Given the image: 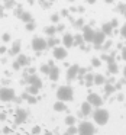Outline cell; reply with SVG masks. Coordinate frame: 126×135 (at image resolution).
Here are the masks:
<instances>
[{
  "mask_svg": "<svg viewBox=\"0 0 126 135\" xmlns=\"http://www.w3.org/2000/svg\"><path fill=\"white\" fill-rule=\"evenodd\" d=\"M110 45H112V42H110V41H107V42H106V44H104V48H106V50H107V48L110 47Z\"/></svg>",
  "mask_w": 126,
  "mask_h": 135,
  "instance_id": "cell-46",
  "label": "cell"
},
{
  "mask_svg": "<svg viewBox=\"0 0 126 135\" xmlns=\"http://www.w3.org/2000/svg\"><path fill=\"white\" fill-rule=\"evenodd\" d=\"M38 90H39V89L36 87V86H32V84L28 87V91H29V93H32V94H36V93H38Z\"/></svg>",
  "mask_w": 126,
  "mask_h": 135,
  "instance_id": "cell-31",
  "label": "cell"
},
{
  "mask_svg": "<svg viewBox=\"0 0 126 135\" xmlns=\"http://www.w3.org/2000/svg\"><path fill=\"white\" fill-rule=\"evenodd\" d=\"M123 76H125V79H126V67H125V70H123Z\"/></svg>",
  "mask_w": 126,
  "mask_h": 135,
  "instance_id": "cell-51",
  "label": "cell"
},
{
  "mask_svg": "<svg viewBox=\"0 0 126 135\" xmlns=\"http://www.w3.org/2000/svg\"><path fill=\"white\" fill-rule=\"evenodd\" d=\"M94 132H96L94 125L87 122V120H84L78 125V135H94Z\"/></svg>",
  "mask_w": 126,
  "mask_h": 135,
  "instance_id": "cell-3",
  "label": "cell"
},
{
  "mask_svg": "<svg viewBox=\"0 0 126 135\" xmlns=\"http://www.w3.org/2000/svg\"><path fill=\"white\" fill-rule=\"evenodd\" d=\"M62 42H64V45L67 48L73 47V45H74V36L71 35V33H65V35L62 36Z\"/></svg>",
  "mask_w": 126,
  "mask_h": 135,
  "instance_id": "cell-12",
  "label": "cell"
},
{
  "mask_svg": "<svg viewBox=\"0 0 126 135\" xmlns=\"http://www.w3.org/2000/svg\"><path fill=\"white\" fill-rule=\"evenodd\" d=\"M103 86H104V93L107 94V96H109V94H112L114 90H116V87L113 86V83H107V81H106Z\"/></svg>",
  "mask_w": 126,
  "mask_h": 135,
  "instance_id": "cell-17",
  "label": "cell"
},
{
  "mask_svg": "<svg viewBox=\"0 0 126 135\" xmlns=\"http://www.w3.org/2000/svg\"><path fill=\"white\" fill-rule=\"evenodd\" d=\"M62 135H68V134H62Z\"/></svg>",
  "mask_w": 126,
  "mask_h": 135,
  "instance_id": "cell-55",
  "label": "cell"
},
{
  "mask_svg": "<svg viewBox=\"0 0 126 135\" xmlns=\"http://www.w3.org/2000/svg\"><path fill=\"white\" fill-rule=\"evenodd\" d=\"M78 71H80V67L78 65H71L70 68H68V71H67V79L68 80H73V79H75L77 76H78Z\"/></svg>",
  "mask_w": 126,
  "mask_h": 135,
  "instance_id": "cell-10",
  "label": "cell"
},
{
  "mask_svg": "<svg viewBox=\"0 0 126 135\" xmlns=\"http://www.w3.org/2000/svg\"><path fill=\"white\" fill-rule=\"evenodd\" d=\"M107 65H109V73H110V74H116L117 71H119V67H117L116 61L107 62Z\"/></svg>",
  "mask_w": 126,
  "mask_h": 135,
  "instance_id": "cell-19",
  "label": "cell"
},
{
  "mask_svg": "<svg viewBox=\"0 0 126 135\" xmlns=\"http://www.w3.org/2000/svg\"><path fill=\"white\" fill-rule=\"evenodd\" d=\"M45 135H52V134H51V132H47V134H45Z\"/></svg>",
  "mask_w": 126,
  "mask_h": 135,
  "instance_id": "cell-53",
  "label": "cell"
},
{
  "mask_svg": "<svg viewBox=\"0 0 126 135\" xmlns=\"http://www.w3.org/2000/svg\"><path fill=\"white\" fill-rule=\"evenodd\" d=\"M73 96H74V93L70 86H61L57 90V97H58V100H62V102H70L73 99Z\"/></svg>",
  "mask_w": 126,
  "mask_h": 135,
  "instance_id": "cell-2",
  "label": "cell"
},
{
  "mask_svg": "<svg viewBox=\"0 0 126 135\" xmlns=\"http://www.w3.org/2000/svg\"><path fill=\"white\" fill-rule=\"evenodd\" d=\"M117 10H119L120 13H125L126 12V4L125 3H119L117 4Z\"/></svg>",
  "mask_w": 126,
  "mask_h": 135,
  "instance_id": "cell-32",
  "label": "cell"
},
{
  "mask_svg": "<svg viewBox=\"0 0 126 135\" xmlns=\"http://www.w3.org/2000/svg\"><path fill=\"white\" fill-rule=\"evenodd\" d=\"M94 33H96V31H93L90 26H83V36H84L85 42H93Z\"/></svg>",
  "mask_w": 126,
  "mask_h": 135,
  "instance_id": "cell-7",
  "label": "cell"
},
{
  "mask_svg": "<svg viewBox=\"0 0 126 135\" xmlns=\"http://www.w3.org/2000/svg\"><path fill=\"white\" fill-rule=\"evenodd\" d=\"M71 2H73V0H71Z\"/></svg>",
  "mask_w": 126,
  "mask_h": 135,
  "instance_id": "cell-57",
  "label": "cell"
},
{
  "mask_svg": "<svg viewBox=\"0 0 126 135\" xmlns=\"http://www.w3.org/2000/svg\"><path fill=\"white\" fill-rule=\"evenodd\" d=\"M33 132H35V134H38V132H39V128H38V126H36V128H33Z\"/></svg>",
  "mask_w": 126,
  "mask_h": 135,
  "instance_id": "cell-49",
  "label": "cell"
},
{
  "mask_svg": "<svg viewBox=\"0 0 126 135\" xmlns=\"http://www.w3.org/2000/svg\"><path fill=\"white\" fill-rule=\"evenodd\" d=\"M57 31H64V25H58V26H57Z\"/></svg>",
  "mask_w": 126,
  "mask_h": 135,
  "instance_id": "cell-45",
  "label": "cell"
},
{
  "mask_svg": "<svg viewBox=\"0 0 126 135\" xmlns=\"http://www.w3.org/2000/svg\"><path fill=\"white\" fill-rule=\"evenodd\" d=\"M67 134H68V135H75V134H78V128H75L74 125H71L70 128H68Z\"/></svg>",
  "mask_w": 126,
  "mask_h": 135,
  "instance_id": "cell-28",
  "label": "cell"
},
{
  "mask_svg": "<svg viewBox=\"0 0 126 135\" xmlns=\"http://www.w3.org/2000/svg\"><path fill=\"white\" fill-rule=\"evenodd\" d=\"M15 119H16V123H22L25 119H26V112H25L23 109H18V110H16Z\"/></svg>",
  "mask_w": 126,
  "mask_h": 135,
  "instance_id": "cell-14",
  "label": "cell"
},
{
  "mask_svg": "<svg viewBox=\"0 0 126 135\" xmlns=\"http://www.w3.org/2000/svg\"><path fill=\"white\" fill-rule=\"evenodd\" d=\"M122 58L126 61V47H125V48H122Z\"/></svg>",
  "mask_w": 126,
  "mask_h": 135,
  "instance_id": "cell-44",
  "label": "cell"
},
{
  "mask_svg": "<svg viewBox=\"0 0 126 135\" xmlns=\"http://www.w3.org/2000/svg\"><path fill=\"white\" fill-rule=\"evenodd\" d=\"M28 83H29V84H32V86H36L38 89H41V87H42V81H41V79H39L38 76H35V74H31V76L28 77Z\"/></svg>",
  "mask_w": 126,
  "mask_h": 135,
  "instance_id": "cell-11",
  "label": "cell"
},
{
  "mask_svg": "<svg viewBox=\"0 0 126 135\" xmlns=\"http://www.w3.org/2000/svg\"><path fill=\"white\" fill-rule=\"evenodd\" d=\"M16 61H18L21 65H28V64H29V58H28L26 55H23V54H21V55L18 57V60H16Z\"/></svg>",
  "mask_w": 126,
  "mask_h": 135,
  "instance_id": "cell-22",
  "label": "cell"
},
{
  "mask_svg": "<svg viewBox=\"0 0 126 135\" xmlns=\"http://www.w3.org/2000/svg\"><path fill=\"white\" fill-rule=\"evenodd\" d=\"M100 64H102V62H100L99 58H93V60H91V65H93V67H99Z\"/></svg>",
  "mask_w": 126,
  "mask_h": 135,
  "instance_id": "cell-33",
  "label": "cell"
},
{
  "mask_svg": "<svg viewBox=\"0 0 126 135\" xmlns=\"http://www.w3.org/2000/svg\"><path fill=\"white\" fill-rule=\"evenodd\" d=\"M104 2H106V3H109V4H110V3H113L114 0H104Z\"/></svg>",
  "mask_w": 126,
  "mask_h": 135,
  "instance_id": "cell-50",
  "label": "cell"
},
{
  "mask_svg": "<svg viewBox=\"0 0 126 135\" xmlns=\"http://www.w3.org/2000/svg\"><path fill=\"white\" fill-rule=\"evenodd\" d=\"M120 35H122V38L126 39V25H123V26L120 28Z\"/></svg>",
  "mask_w": 126,
  "mask_h": 135,
  "instance_id": "cell-34",
  "label": "cell"
},
{
  "mask_svg": "<svg viewBox=\"0 0 126 135\" xmlns=\"http://www.w3.org/2000/svg\"><path fill=\"white\" fill-rule=\"evenodd\" d=\"M65 123H67L68 126L74 125V123H75V118L71 116V115H70V116H67V118H65Z\"/></svg>",
  "mask_w": 126,
  "mask_h": 135,
  "instance_id": "cell-27",
  "label": "cell"
},
{
  "mask_svg": "<svg viewBox=\"0 0 126 135\" xmlns=\"http://www.w3.org/2000/svg\"><path fill=\"white\" fill-rule=\"evenodd\" d=\"M113 29H114V28L112 26V23H104V25L102 26V31H103V32H104L107 36H109V35H112V32H113Z\"/></svg>",
  "mask_w": 126,
  "mask_h": 135,
  "instance_id": "cell-20",
  "label": "cell"
},
{
  "mask_svg": "<svg viewBox=\"0 0 126 135\" xmlns=\"http://www.w3.org/2000/svg\"><path fill=\"white\" fill-rule=\"evenodd\" d=\"M104 83H106L104 76H102V74H96V76H94V84L96 86H102V84H104Z\"/></svg>",
  "mask_w": 126,
  "mask_h": 135,
  "instance_id": "cell-18",
  "label": "cell"
},
{
  "mask_svg": "<svg viewBox=\"0 0 126 135\" xmlns=\"http://www.w3.org/2000/svg\"><path fill=\"white\" fill-rule=\"evenodd\" d=\"M21 67H22V65L19 64L18 61H15V62H13V68H15V70H19V68H21Z\"/></svg>",
  "mask_w": 126,
  "mask_h": 135,
  "instance_id": "cell-42",
  "label": "cell"
},
{
  "mask_svg": "<svg viewBox=\"0 0 126 135\" xmlns=\"http://www.w3.org/2000/svg\"><path fill=\"white\" fill-rule=\"evenodd\" d=\"M12 6H15V0H7L6 7H12Z\"/></svg>",
  "mask_w": 126,
  "mask_h": 135,
  "instance_id": "cell-38",
  "label": "cell"
},
{
  "mask_svg": "<svg viewBox=\"0 0 126 135\" xmlns=\"http://www.w3.org/2000/svg\"><path fill=\"white\" fill-rule=\"evenodd\" d=\"M85 2H87V3H90V4H94V3H96V0H85Z\"/></svg>",
  "mask_w": 126,
  "mask_h": 135,
  "instance_id": "cell-47",
  "label": "cell"
},
{
  "mask_svg": "<svg viewBox=\"0 0 126 135\" xmlns=\"http://www.w3.org/2000/svg\"><path fill=\"white\" fill-rule=\"evenodd\" d=\"M15 99V90L9 87H2L0 89V100L3 102H10Z\"/></svg>",
  "mask_w": 126,
  "mask_h": 135,
  "instance_id": "cell-4",
  "label": "cell"
},
{
  "mask_svg": "<svg viewBox=\"0 0 126 135\" xmlns=\"http://www.w3.org/2000/svg\"><path fill=\"white\" fill-rule=\"evenodd\" d=\"M110 23H112V26H113V28H116L117 25H119V21H117V19H113V21H112Z\"/></svg>",
  "mask_w": 126,
  "mask_h": 135,
  "instance_id": "cell-41",
  "label": "cell"
},
{
  "mask_svg": "<svg viewBox=\"0 0 126 135\" xmlns=\"http://www.w3.org/2000/svg\"><path fill=\"white\" fill-rule=\"evenodd\" d=\"M19 18H21L23 22H26V23L28 22H32V15H31L29 12H22V15L19 16Z\"/></svg>",
  "mask_w": 126,
  "mask_h": 135,
  "instance_id": "cell-23",
  "label": "cell"
},
{
  "mask_svg": "<svg viewBox=\"0 0 126 135\" xmlns=\"http://www.w3.org/2000/svg\"><path fill=\"white\" fill-rule=\"evenodd\" d=\"M3 41H4V42L10 41V35H9V33H4V35H3Z\"/></svg>",
  "mask_w": 126,
  "mask_h": 135,
  "instance_id": "cell-43",
  "label": "cell"
},
{
  "mask_svg": "<svg viewBox=\"0 0 126 135\" xmlns=\"http://www.w3.org/2000/svg\"><path fill=\"white\" fill-rule=\"evenodd\" d=\"M54 57L57 60H64L67 57V50L64 47H54Z\"/></svg>",
  "mask_w": 126,
  "mask_h": 135,
  "instance_id": "cell-9",
  "label": "cell"
},
{
  "mask_svg": "<svg viewBox=\"0 0 126 135\" xmlns=\"http://www.w3.org/2000/svg\"><path fill=\"white\" fill-rule=\"evenodd\" d=\"M49 2H54V0H49Z\"/></svg>",
  "mask_w": 126,
  "mask_h": 135,
  "instance_id": "cell-56",
  "label": "cell"
},
{
  "mask_svg": "<svg viewBox=\"0 0 126 135\" xmlns=\"http://www.w3.org/2000/svg\"><path fill=\"white\" fill-rule=\"evenodd\" d=\"M4 51H6V48H4V47H0V54H3Z\"/></svg>",
  "mask_w": 126,
  "mask_h": 135,
  "instance_id": "cell-48",
  "label": "cell"
},
{
  "mask_svg": "<svg viewBox=\"0 0 126 135\" xmlns=\"http://www.w3.org/2000/svg\"><path fill=\"white\" fill-rule=\"evenodd\" d=\"M85 74H87V70H85V68H80L78 76H85Z\"/></svg>",
  "mask_w": 126,
  "mask_h": 135,
  "instance_id": "cell-37",
  "label": "cell"
},
{
  "mask_svg": "<svg viewBox=\"0 0 126 135\" xmlns=\"http://www.w3.org/2000/svg\"><path fill=\"white\" fill-rule=\"evenodd\" d=\"M94 84V74L87 73L85 74V86H93Z\"/></svg>",
  "mask_w": 126,
  "mask_h": 135,
  "instance_id": "cell-24",
  "label": "cell"
},
{
  "mask_svg": "<svg viewBox=\"0 0 126 135\" xmlns=\"http://www.w3.org/2000/svg\"><path fill=\"white\" fill-rule=\"evenodd\" d=\"M48 47V42L45 41L44 38H33V41H32V48L35 51H44L45 48Z\"/></svg>",
  "mask_w": 126,
  "mask_h": 135,
  "instance_id": "cell-5",
  "label": "cell"
},
{
  "mask_svg": "<svg viewBox=\"0 0 126 135\" xmlns=\"http://www.w3.org/2000/svg\"><path fill=\"white\" fill-rule=\"evenodd\" d=\"M84 36L83 35H75L74 36V44L75 45H80V47H83V44H84Z\"/></svg>",
  "mask_w": 126,
  "mask_h": 135,
  "instance_id": "cell-25",
  "label": "cell"
},
{
  "mask_svg": "<svg viewBox=\"0 0 126 135\" xmlns=\"http://www.w3.org/2000/svg\"><path fill=\"white\" fill-rule=\"evenodd\" d=\"M91 106H93V105H91L88 100H87V102H84V103L81 105V113L84 115V116H87V115L91 113Z\"/></svg>",
  "mask_w": 126,
  "mask_h": 135,
  "instance_id": "cell-15",
  "label": "cell"
},
{
  "mask_svg": "<svg viewBox=\"0 0 126 135\" xmlns=\"http://www.w3.org/2000/svg\"><path fill=\"white\" fill-rule=\"evenodd\" d=\"M28 2H29V3H31V4H32V3H33V2H35V0H28Z\"/></svg>",
  "mask_w": 126,
  "mask_h": 135,
  "instance_id": "cell-52",
  "label": "cell"
},
{
  "mask_svg": "<svg viewBox=\"0 0 126 135\" xmlns=\"http://www.w3.org/2000/svg\"><path fill=\"white\" fill-rule=\"evenodd\" d=\"M51 21H52V22H58L59 21V16L58 15H52V16H51Z\"/></svg>",
  "mask_w": 126,
  "mask_h": 135,
  "instance_id": "cell-39",
  "label": "cell"
},
{
  "mask_svg": "<svg viewBox=\"0 0 126 135\" xmlns=\"http://www.w3.org/2000/svg\"><path fill=\"white\" fill-rule=\"evenodd\" d=\"M26 99H28V102H29V103H35L36 102V97H33V96H28Z\"/></svg>",
  "mask_w": 126,
  "mask_h": 135,
  "instance_id": "cell-36",
  "label": "cell"
},
{
  "mask_svg": "<svg viewBox=\"0 0 126 135\" xmlns=\"http://www.w3.org/2000/svg\"><path fill=\"white\" fill-rule=\"evenodd\" d=\"M49 79L52 80V81H57V80L59 79V68L58 67H55V65H52L51 67V71H49Z\"/></svg>",
  "mask_w": 126,
  "mask_h": 135,
  "instance_id": "cell-13",
  "label": "cell"
},
{
  "mask_svg": "<svg viewBox=\"0 0 126 135\" xmlns=\"http://www.w3.org/2000/svg\"><path fill=\"white\" fill-rule=\"evenodd\" d=\"M47 42H48V47H55V45L58 44V39H55V38H52V36H51Z\"/></svg>",
  "mask_w": 126,
  "mask_h": 135,
  "instance_id": "cell-30",
  "label": "cell"
},
{
  "mask_svg": "<svg viewBox=\"0 0 126 135\" xmlns=\"http://www.w3.org/2000/svg\"><path fill=\"white\" fill-rule=\"evenodd\" d=\"M55 32H57V28H55V26H48V28H45V33H47V35H49V36H52Z\"/></svg>",
  "mask_w": 126,
  "mask_h": 135,
  "instance_id": "cell-26",
  "label": "cell"
},
{
  "mask_svg": "<svg viewBox=\"0 0 126 135\" xmlns=\"http://www.w3.org/2000/svg\"><path fill=\"white\" fill-rule=\"evenodd\" d=\"M87 100L94 106V108H100V106H102V103H103L102 96H99L97 93H91V94H88V99H87Z\"/></svg>",
  "mask_w": 126,
  "mask_h": 135,
  "instance_id": "cell-8",
  "label": "cell"
},
{
  "mask_svg": "<svg viewBox=\"0 0 126 135\" xmlns=\"http://www.w3.org/2000/svg\"><path fill=\"white\" fill-rule=\"evenodd\" d=\"M106 36H107V35H106V33L103 32L102 29H100V31H96V33H94V39H93V44L96 45L97 48H100L103 44H104Z\"/></svg>",
  "mask_w": 126,
  "mask_h": 135,
  "instance_id": "cell-6",
  "label": "cell"
},
{
  "mask_svg": "<svg viewBox=\"0 0 126 135\" xmlns=\"http://www.w3.org/2000/svg\"><path fill=\"white\" fill-rule=\"evenodd\" d=\"M41 71H42L44 74H49V71H51V65H49V64H44V65L41 67Z\"/></svg>",
  "mask_w": 126,
  "mask_h": 135,
  "instance_id": "cell-29",
  "label": "cell"
},
{
  "mask_svg": "<svg viewBox=\"0 0 126 135\" xmlns=\"http://www.w3.org/2000/svg\"><path fill=\"white\" fill-rule=\"evenodd\" d=\"M19 51H21V41H19V39H16V41L13 42L12 48H10L9 54H10V55H16V54H19Z\"/></svg>",
  "mask_w": 126,
  "mask_h": 135,
  "instance_id": "cell-16",
  "label": "cell"
},
{
  "mask_svg": "<svg viewBox=\"0 0 126 135\" xmlns=\"http://www.w3.org/2000/svg\"><path fill=\"white\" fill-rule=\"evenodd\" d=\"M54 109H55L57 112H62V110H65V109H67V106H65V103L62 102V100H58V102L54 105Z\"/></svg>",
  "mask_w": 126,
  "mask_h": 135,
  "instance_id": "cell-21",
  "label": "cell"
},
{
  "mask_svg": "<svg viewBox=\"0 0 126 135\" xmlns=\"http://www.w3.org/2000/svg\"><path fill=\"white\" fill-rule=\"evenodd\" d=\"M83 23H84V22H83V19H78V21L75 22L77 28H83Z\"/></svg>",
  "mask_w": 126,
  "mask_h": 135,
  "instance_id": "cell-40",
  "label": "cell"
},
{
  "mask_svg": "<svg viewBox=\"0 0 126 135\" xmlns=\"http://www.w3.org/2000/svg\"><path fill=\"white\" fill-rule=\"evenodd\" d=\"M123 15H125V18H126V12H125V13H123Z\"/></svg>",
  "mask_w": 126,
  "mask_h": 135,
  "instance_id": "cell-54",
  "label": "cell"
},
{
  "mask_svg": "<svg viewBox=\"0 0 126 135\" xmlns=\"http://www.w3.org/2000/svg\"><path fill=\"white\" fill-rule=\"evenodd\" d=\"M26 29H28V31H33V29H35V23H33V22H28Z\"/></svg>",
  "mask_w": 126,
  "mask_h": 135,
  "instance_id": "cell-35",
  "label": "cell"
},
{
  "mask_svg": "<svg viewBox=\"0 0 126 135\" xmlns=\"http://www.w3.org/2000/svg\"><path fill=\"white\" fill-rule=\"evenodd\" d=\"M93 119H94V122H96L97 125H106L107 120H109V112L106 110V109H103V108L96 109L94 113H93Z\"/></svg>",
  "mask_w": 126,
  "mask_h": 135,
  "instance_id": "cell-1",
  "label": "cell"
}]
</instances>
